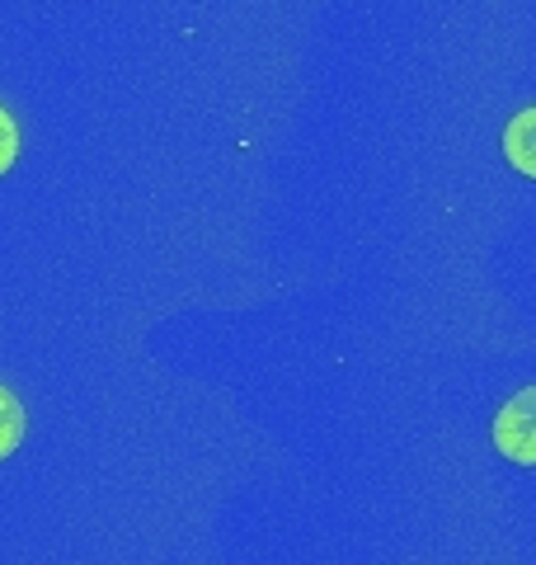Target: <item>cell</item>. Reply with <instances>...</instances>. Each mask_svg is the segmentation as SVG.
Instances as JSON below:
<instances>
[{
  "label": "cell",
  "instance_id": "cell-1",
  "mask_svg": "<svg viewBox=\"0 0 536 565\" xmlns=\"http://www.w3.org/2000/svg\"><path fill=\"white\" fill-rule=\"evenodd\" d=\"M494 448L517 467H536V386H523L494 415Z\"/></svg>",
  "mask_w": 536,
  "mask_h": 565
},
{
  "label": "cell",
  "instance_id": "cell-2",
  "mask_svg": "<svg viewBox=\"0 0 536 565\" xmlns=\"http://www.w3.org/2000/svg\"><path fill=\"white\" fill-rule=\"evenodd\" d=\"M504 156H508V166L517 174L536 180V104L508 118V128H504Z\"/></svg>",
  "mask_w": 536,
  "mask_h": 565
},
{
  "label": "cell",
  "instance_id": "cell-3",
  "mask_svg": "<svg viewBox=\"0 0 536 565\" xmlns=\"http://www.w3.org/2000/svg\"><path fill=\"white\" fill-rule=\"evenodd\" d=\"M20 444H24V405L14 392L0 386V462H6Z\"/></svg>",
  "mask_w": 536,
  "mask_h": 565
},
{
  "label": "cell",
  "instance_id": "cell-4",
  "mask_svg": "<svg viewBox=\"0 0 536 565\" xmlns=\"http://www.w3.org/2000/svg\"><path fill=\"white\" fill-rule=\"evenodd\" d=\"M14 156H20V122H14V114L0 104V174L14 166Z\"/></svg>",
  "mask_w": 536,
  "mask_h": 565
}]
</instances>
